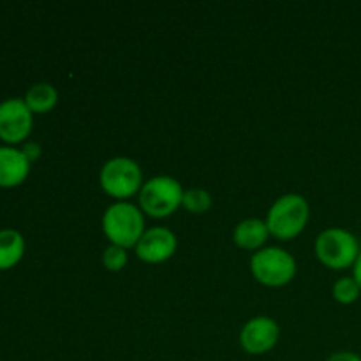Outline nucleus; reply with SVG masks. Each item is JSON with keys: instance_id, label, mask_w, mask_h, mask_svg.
Instances as JSON below:
<instances>
[{"instance_id": "20e7f679", "label": "nucleus", "mask_w": 361, "mask_h": 361, "mask_svg": "<svg viewBox=\"0 0 361 361\" xmlns=\"http://www.w3.org/2000/svg\"><path fill=\"white\" fill-rule=\"evenodd\" d=\"M316 256L331 270H345L355 267L360 256V243L353 233L342 228H328L316 238Z\"/></svg>"}, {"instance_id": "dca6fc26", "label": "nucleus", "mask_w": 361, "mask_h": 361, "mask_svg": "<svg viewBox=\"0 0 361 361\" xmlns=\"http://www.w3.org/2000/svg\"><path fill=\"white\" fill-rule=\"evenodd\" d=\"M127 249L118 245H109L102 254V263H104L106 270L109 271H120L127 264Z\"/></svg>"}, {"instance_id": "1a4fd4ad", "label": "nucleus", "mask_w": 361, "mask_h": 361, "mask_svg": "<svg viewBox=\"0 0 361 361\" xmlns=\"http://www.w3.org/2000/svg\"><path fill=\"white\" fill-rule=\"evenodd\" d=\"M176 236L168 228H150L143 233L136 245V256L150 264L164 263L176 252Z\"/></svg>"}, {"instance_id": "9b49d317", "label": "nucleus", "mask_w": 361, "mask_h": 361, "mask_svg": "<svg viewBox=\"0 0 361 361\" xmlns=\"http://www.w3.org/2000/svg\"><path fill=\"white\" fill-rule=\"evenodd\" d=\"M268 236H270V231H268L267 221H261V219H245L233 231V240L236 245L247 250H261Z\"/></svg>"}, {"instance_id": "f257e3e1", "label": "nucleus", "mask_w": 361, "mask_h": 361, "mask_svg": "<svg viewBox=\"0 0 361 361\" xmlns=\"http://www.w3.org/2000/svg\"><path fill=\"white\" fill-rule=\"evenodd\" d=\"M102 231L113 245L136 249L147 231L143 212L129 201H116L102 215Z\"/></svg>"}, {"instance_id": "9d476101", "label": "nucleus", "mask_w": 361, "mask_h": 361, "mask_svg": "<svg viewBox=\"0 0 361 361\" xmlns=\"http://www.w3.org/2000/svg\"><path fill=\"white\" fill-rule=\"evenodd\" d=\"M30 171V161L13 147H0V187H16L25 182Z\"/></svg>"}, {"instance_id": "423d86ee", "label": "nucleus", "mask_w": 361, "mask_h": 361, "mask_svg": "<svg viewBox=\"0 0 361 361\" xmlns=\"http://www.w3.org/2000/svg\"><path fill=\"white\" fill-rule=\"evenodd\" d=\"M99 182L108 196L126 201L143 187V171L134 159L113 157L102 166Z\"/></svg>"}, {"instance_id": "4468645a", "label": "nucleus", "mask_w": 361, "mask_h": 361, "mask_svg": "<svg viewBox=\"0 0 361 361\" xmlns=\"http://www.w3.org/2000/svg\"><path fill=\"white\" fill-rule=\"evenodd\" d=\"M361 288L355 277H342L334 286V298L342 305H351L360 298Z\"/></svg>"}, {"instance_id": "ddd939ff", "label": "nucleus", "mask_w": 361, "mask_h": 361, "mask_svg": "<svg viewBox=\"0 0 361 361\" xmlns=\"http://www.w3.org/2000/svg\"><path fill=\"white\" fill-rule=\"evenodd\" d=\"M23 101L32 113H48L59 102V92L49 83H35L28 88Z\"/></svg>"}, {"instance_id": "39448f33", "label": "nucleus", "mask_w": 361, "mask_h": 361, "mask_svg": "<svg viewBox=\"0 0 361 361\" xmlns=\"http://www.w3.org/2000/svg\"><path fill=\"white\" fill-rule=\"evenodd\" d=\"M250 271L259 284L282 288L295 279L296 261L281 247H264L250 259Z\"/></svg>"}, {"instance_id": "f3484780", "label": "nucleus", "mask_w": 361, "mask_h": 361, "mask_svg": "<svg viewBox=\"0 0 361 361\" xmlns=\"http://www.w3.org/2000/svg\"><path fill=\"white\" fill-rule=\"evenodd\" d=\"M25 154V157L28 159V161H35V159L39 157V155H41V147H39L37 143H34V141H32V143H27L23 147V150H21Z\"/></svg>"}, {"instance_id": "a211bd4d", "label": "nucleus", "mask_w": 361, "mask_h": 361, "mask_svg": "<svg viewBox=\"0 0 361 361\" xmlns=\"http://www.w3.org/2000/svg\"><path fill=\"white\" fill-rule=\"evenodd\" d=\"M326 361H361V356L356 355V353L351 351H341L331 355Z\"/></svg>"}, {"instance_id": "7ed1b4c3", "label": "nucleus", "mask_w": 361, "mask_h": 361, "mask_svg": "<svg viewBox=\"0 0 361 361\" xmlns=\"http://www.w3.org/2000/svg\"><path fill=\"white\" fill-rule=\"evenodd\" d=\"M185 190L173 176L159 175L143 183L140 190V208L154 219L169 217L178 210Z\"/></svg>"}, {"instance_id": "f8f14e48", "label": "nucleus", "mask_w": 361, "mask_h": 361, "mask_svg": "<svg viewBox=\"0 0 361 361\" xmlns=\"http://www.w3.org/2000/svg\"><path fill=\"white\" fill-rule=\"evenodd\" d=\"M25 240L16 229L0 231V270H9L23 257Z\"/></svg>"}, {"instance_id": "2eb2a0df", "label": "nucleus", "mask_w": 361, "mask_h": 361, "mask_svg": "<svg viewBox=\"0 0 361 361\" xmlns=\"http://www.w3.org/2000/svg\"><path fill=\"white\" fill-rule=\"evenodd\" d=\"M183 208L190 214H204L212 207V196L204 189H189L183 194Z\"/></svg>"}, {"instance_id": "6ab92c4d", "label": "nucleus", "mask_w": 361, "mask_h": 361, "mask_svg": "<svg viewBox=\"0 0 361 361\" xmlns=\"http://www.w3.org/2000/svg\"><path fill=\"white\" fill-rule=\"evenodd\" d=\"M353 277H355V281L358 282V286L361 288V252H360L358 259H356L355 267H353Z\"/></svg>"}, {"instance_id": "0eeeda50", "label": "nucleus", "mask_w": 361, "mask_h": 361, "mask_svg": "<svg viewBox=\"0 0 361 361\" xmlns=\"http://www.w3.org/2000/svg\"><path fill=\"white\" fill-rule=\"evenodd\" d=\"M32 111L23 99H7L0 104V140L6 143H20L32 133Z\"/></svg>"}, {"instance_id": "6e6552de", "label": "nucleus", "mask_w": 361, "mask_h": 361, "mask_svg": "<svg viewBox=\"0 0 361 361\" xmlns=\"http://www.w3.org/2000/svg\"><path fill=\"white\" fill-rule=\"evenodd\" d=\"M281 330L271 317H254L247 321L240 331V345L245 353L252 356H261L270 353L277 345Z\"/></svg>"}, {"instance_id": "f03ea898", "label": "nucleus", "mask_w": 361, "mask_h": 361, "mask_svg": "<svg viewBox=\"0 0 361 361\" xmlns=\"http://www.w3.org/2000/svg\"><path fill=\"white\" fill-rule=\"evenodd\" d=\"M310 217V207L300 194L281 196L267 215V226L271 236L279 240H293L305 229Z\"/></svg>"}]
</instances>
